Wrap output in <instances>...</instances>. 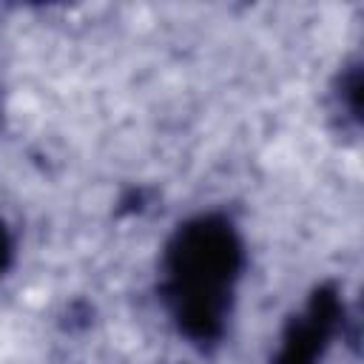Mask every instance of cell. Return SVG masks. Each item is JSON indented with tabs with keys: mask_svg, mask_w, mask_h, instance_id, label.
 I'll return each mask as SVG.
<instances>
[{
	"mask_svg": "<svg viewBox=\"0 0 364 364\" xmlns=\"http://www.w3.org/2000/svg\"><path fill=\"white\" fill-rule=\"evenodd\" d=\"M239 270L242 242L228 219L199 216L173 233L165 253L168 299L188 338H219Z\"/></svg>",
	"mask_w": 364,
	"mask_h": 364,
	"instance_id": "1",
	"label": "cell"
},
{
	"mask_svg": "<svg viewBox=\"0 0 364 364\" xmlns=\"http://www.w3.org/2000/svg\"><path fill=\"white\" fill-rule=\"evenodd\" d=\"M338 318V301L330 293H321L313 299L310 310L304 318L293 321L282 353H279V364H310L327 344L333 324Z\"/></svg>",
	"mask_w": 364,
	"mask_h": 364,
	"instance_id": "2",
	"label": "cell"
},
{
	"mask_svg": "<svg viewBox=\"0 0 364 364\" xmlns=\"http://www.w3.org/2000/svg\"><path fill=\"white\" fill-rule=\"evenodd\" d=\"M9 256H11V242H9V230H6V225L0 222V273H3L6 264H9Z\"/></svg>",
	"mask_w": 364,
	"mask_h": 364,
	"instance_id": "3",
	"label": "cell"
}]
</instances>
